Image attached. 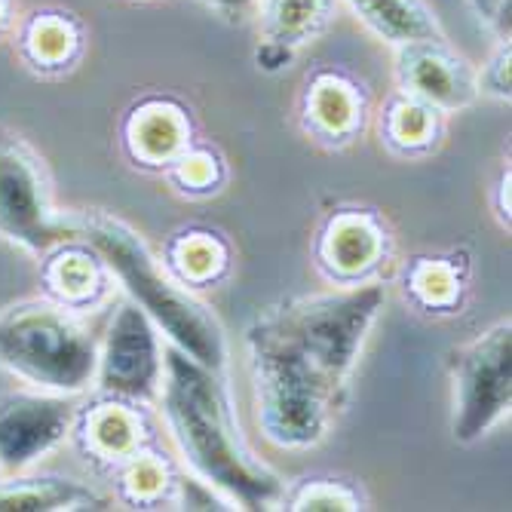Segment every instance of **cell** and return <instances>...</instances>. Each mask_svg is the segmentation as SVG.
<instances>
[{"mask_svg":"<svg viewBox=\"0 0 512 512\" xmlns=\"http://www.w3.org/2000/svg\"><path fill=\"white\" fill-rule=\"evenodd\" d=\"M160 390L172 439L203 485L221 491L240 509H267L283 497V482L243 448L212 368L169 347Z\"/></svg>","mask_w":512,"mask_h":512,"instance_id":"cell-1","label":"cell"},{"mask_svg":"<svg viewBox=\"0 0 512 512\" xmlns=\"http://www.w3.org/2000/svg\"><path fill=\"white\" fill-rule=\"evenodd\" d=\"M71 221L77 243H86L102 258V264L120 279V286L132 295V301L151 316L157 329L166 332L172 347H178L181 353H188L212 371L224 365V338L215 316L181 286L172 283L160 270L145 240L129 224L99 212H71Z\"/></svg>","mask_w":512,"mask_h":512,"instance_id":"cell-2","label":"cell"},{"mask_svg":"<svg viewBox=\"0 0 512 512\" xmlns=\"http://www.w3.org/2000/svg\"><path fill=\"white\" fill-rule=\"evenodd\" d=\"M246 344L264 436L279 448L316 445L329 430L338 393L322 381L304 353L276 329L270 316L252 325Z\"/></svg>","mask_w":512,"mask_h":512,"instance_id":"cell-3","label":"cell"},{"mask_svg":"<svg viewBox=\"0 0 512 512\" xmlns=\"http://www.w3.org/2000/svg\"><path fill=\"white\" fill-rule=\"evenodd\" d=\"M99 341L62 304L28 301L0 313V368L43 393L74 396L96 381Z\"/></svg>","mask_w":512,"mask_h":512,"instance_id":"cell-4","label":"cell"},{"mask_svg":"<svg viewBox=\"0 0 512 512\" xmlns=\"http://www.w3.org/2000/svg\"><path fill=\"white\" fill-rule=\"evenodd\" d=\"M384 298V286L371 283L344 292L301 298L270 313V319L304 353V359L319 371L322 381L335 393H341L359 359L362 341L384 307Z\"/></svg>","mask_w":512,"mask_h":512,"instance_id":"cell-5","label":"cell"},{"mask_svg":"<svg viewBox=\"0 0 512 512\" xmlns=\"http://www.w3.org/2000/svg\"><path fill=\"white\" fill-rule=\"evenodd\" d=\"M0 237L37 255L77 243L71 215L53 206L40 157L13 132H0Z\"/></svg>","mask_w":512,"mask_h":512,"instance_id":"cell-6","label":"cell"},{"mask_svg":"<svg viewBox=\"0 0 512 512\" xmlns=\"http://www.w3.org/2000/svg\"><path fill=\"white\" fill-rule=\"evenodd\" d=\"M509 322L494 325L454 356V439L476 442L509 411Z\"/></svg>","mask_w":512,"mask_h":512,"instance_id":"cell-7","label":"cell"},{"mask_svg":"<svg viewBox=\"0 0 512 512\" xmlns=\"http://www.w3.org/2000/svg\"><path fill=\"white\" fill-rule=\"evenodd\" d=\"M99 387L114 399L151 402L163 387V350L157 325L135 301L117 307L108 335L99 344Z\"/></svg>","mask_w":512,"mask_h":512,"instance_id":"cell-8","label":"cell"},{"mask_svg":"<svg viewBox=\"0 0 512 512\" xmlns=\"http://www.w3.org/2000/svg\"><path fill=\"white\" fill-rule=\"evenodd\" d=\"M74 427V405L59 393H16L0 399V473L13 476L59 448Z\"/></svg>","mask_w":512,"mask_h":512,"instance_id":"cell-9","label":"cell"},{"mask_svg":"<svg viewBox=\"0 0 512 512\" xmlns=\"http://www.w3.org/2000/svg\"><path fill=\"white\" fill-rule=\"evenodd\" d=\"M396 74L408 96L433 105L436 111H457L476 102V71L454 56L445 40L405 43L396 56Z\"/></svg>","mask_w":512,"mask_h":512,"instance_id":"cell-10","label":"cell"},{"mask_svg":"<svg viewBox=\"0 0 512 512\" xmlns=\"http://www.w3.org/2000/svg\"><path fill=\"white\" fill-rule=\"evenodd\" d=\"M261 4V46L258 65L279 71L310 43L335 13V0H258Z\"/></svg>","mask_w":512,"mask_h":512,"instance_id":"cell-11","label":"cell"},{"mask_svg":"<svg viewBox=\"0 0 512 512\" xmlns=\"http://www.w3.org/2000/svg\"><path fill=\"white\" fill-rule=\"evenodd\" d=\"M46 255L50 258L43 264V283L56 304L68 310L96 304V298L105 292V264L96 252L62 243Z\"/></svg>","mask_w":512,"mask_h":512,"instance_id":"cell-12","label":"cell"},{"mask_svg":"<svg viewBox=\"0 0 512 512\" xmlns=\"http://www.w3.org/2000/svg\"><path fill=\"white\" fill-rule=\"evenodd\" d=\"M368 31L393 46L445 40V31L427 0H347Z\"/></svg>","mask_w":512,"mask_h":512,"instance_id":"cell-13","label":"cell"},{"mask_svg":"<svg viewBox=\"0 0 512 512\" xmlns=\"http://www.w3.org/2000/svg\"><path fill=\"white\" fill-rule=\"evenodd\" d=\"M105 497L89 491L86 485H77L71 479H53V476H0V512H53V509H102Z\"/></svg>","mask_w":512,"mask_h":512,"instance_id":"cell-14","label":"cell"},{"mask_svg":"<svg viewBox=\"0 0 512 512\" xmlns=\"http://www.w3.org/2000/svg\"><path fill=\"white\" fill-rule=\"evenodd\" d=\"M22 56L37 71H65L83 50V28L71 13H34L22 28Z\"/></svg>","mask_w":512,"mask_h":512,"instance_id":"cell-15","label":"cell"},{"mask_svg":"<svg viewBox=\"0 0 512 512\" xmlns=\"http://www.w3.org/2000/svg\"><path fill=\"white\" fill-rule=\"evenodd\" d=\"M188 120L181 108L169 102H148L129 117V145L132 154L145 163H169L188 145Z\"/></svg>","mask_w":512,"mask_h":512,"instance_id":"cell-16","label":"cell"},{"mask_svg":"<svg viewBox=\"0 0 512 512\" xmlns=\"http://www.w3.org/2000/svg\"><path fill=\"white\" fill-rule=\"evenodd\" d=\"M384 252L381 230L365 215H338L322 240V255L335 273L359 276L375 267Z\"/></svg>","mask_w":512,"mask_h":512,"instance_id":"cell-17","label":"cell"},{"mask_svg":"<svg viewBox=\"0 0 512 512\" xmlns=\"http://www.w3.org/2000/svg\"><path fill=\"white\" fill-rule=\"evenodd\" d=\"M142 433L145 427L138 421V414L123 402L96 405L83 417L86 451L111 463H126L129 457H135L142 448Z\"/></svg>","mask_w":512,"mask_h":512,"instance_id":"cell-18","label":"cell"},{"mask_svg":"<svg viewBox=\"0 0 512 512\" xmlns=\"http://www.w3.org/2000/svg\"><path fill=\"white\" fill-rule=\"evenodd\" d=\"M359 111V92L341 74H319L307 86V117L325 135H347Z\"/></svg>","mask_w":512,"mask_h":512,"instance_id":"cell-19","label":"cell"},{"mask_svg":"<svg viewBox=\"0 0 512 512\" xmlns=\"http://www.w3.org/2000/svg\"><path fill=\"white\" fill-rule=\"evenodd\" d=\"M436 114L439 111L433 105L405 92L387 111V135L402 148H424L436 135Z\"/></svg>","mask_w":512,"mask_h":512,"instance_id":"cell-20","label":"cell"},{"mask_svg":"<svg viewBox=\"0 0 512 512\" xmlns=\"http://www.w3.org/2000/svg\"><path fill=\"white\" fill-rule=\"evenodd\" d=\"M224 258L227 255L221 243L209 234H188L172 246V267L181 273V279H191V283L215 279L224 267Z\"/></svg>","mask_w":512,"mask_h":512,"instance_id":"cell-21","label":"cell"},{"mask_svg":"<svg viewBox=\"0 0 512 512\" xmlns=\"http://www.w3.org/2000/svg\"><path fill=\"white\" fill-rule=\"evenodd\" d=\"M169 488V473L163 467V460L151 454H135L126 460L123 470V491L129 494L132 503H151L163 497Z\"/></svg>","mask_w":512,"mask_h":512,"instance_id":"cell-22","label":"cell"},{"mask_svg":"<svg viewBox=\"0 0 512 512\" xmlns=\"http://www.w3.org/2000/svg\"><path fill=\"white\" fill-rule=\"evenodd\" d=\"M414 292L427 304H448L457 295V279L445 264H421L414 270Z\"/></svg>","mask_w":512,"mask_h":512,"instance_id":"cell-23","label":"cell"},{"mask_svg":"<svg viewBox=\"0 0 512 512\" xmlns=\"http://www.w3.org/2000/svg\"><path fill=\"white\" fill-rule=\"evenodd\" d=\"M509 62H512L509 40H500V46L491 53V59L476 74L479 92H488V96H494V99H509Z\"/></svg>","mask_w":512,"mask_h":512,"instance_id":"cell-24","label":"cell"},{"mask_svg":"<svg viewBox=\"0 0 512 512\" xmlns=\"http://www.w3.org/2000/svg\"><path fill=\"white\" fill-rule=\"evenodd\" d=\"M292 509H313V512H319V509H356V497L350 491H344L341 485L319 482V485L301 488Z\"/></svg>","mask_w":512,"mask_h":512,"instance_id":"cell-25","label":"cell"},{"mask_svg":"<svg viewBox=\"0 0 512 512\" xmlns=\"http://www.w3.org/2000/svg\"><path fill=\"white\" fill-rule=\"evenodd\" d=\"M470 7L500 40H509V0H470Z\"/></svg>","mask_w":512,"mask_h":512,"instance_id":"cell-26","label":"cell"},{"mask_svg":"<svg viewBox=\"0 0 512 512\" xmlns=\"http://www.w3.org/2000/svg\"><path fill=\"white\" fill-rule=\"evenodd\" d=\"M181 181L191 184V188H206V184L215 178V166L206 154H191V157H181Z\"/></svg>","mask_w":512,"mask_h":512,"instance_id":"cell-27","label":"cell"},{"mask_svg":"<svg viewBox=\"0 0 512 512\" xmlns=\"http://www.w3.org/2000/svg\"><path fill=\"white\" fill-rule=\"evenodd\" d=\"M209 7H215L218 13H227V16H243L249 7H255L258 0H206Z\"/></svg>","mask_w":512,"mask_h":512,"instance_id":"cell-28","label":"cell"},{"mask_svg":"<svg viewBox=\"0 0 512 512\" xmlns=\"http://www.w3.org/2000/svg\"><path fill=\"white\" fill-rule=\"evenodd\" d=\"M13 22V4L10 0H0V34H4Z\"/></svg>","mask_w":512,"mask_h":512,"instance_id":"cell-29","label":"cell"},{"mask_svg":"<svg viewBox=\"0 0 512 512\" xmlns=\"http://www.w3.org/2000/svg\"><path fill=\"white\" fill-rule=\"evenodd\" d=\"M0 476H4V473H0Z\"/></svg>","mask_w":512,"mask_h":512,"instance_id":"cell-30","label":"cell"}]
</instances>
